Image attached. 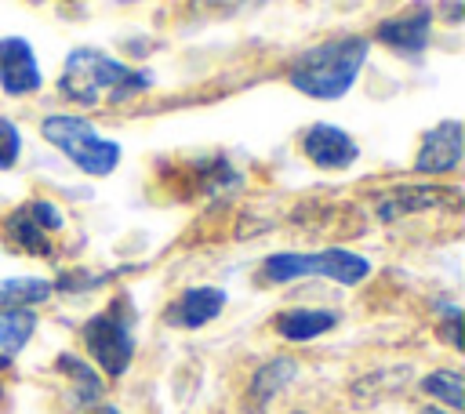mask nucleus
Here are the masks:
<instances>
[{
	"mask_svg": "<svg viewBox=\"0 0 465 414\" xmlns=\"http://www.w3.org/2000/svg\"><path fill=\"white\" fill-rule=\"evenodd\" d=\"M298 374V367H294V360H287V356H276V360H269L254 378H251V389H247V407L254 410V414H262L265 407H269V399L291 381Z\"/></svg>",
	"mask_w": 465,
	"mask_h": 414,
	"instance_id": "14",
	"label": "nucleus"
},
{
	"mask_svg": "<svg viewBox=\"0 0 465 414\" xmlns=\"http://www.w3.org/2000/svg\"><path fill=\"white\" fill-rule=\"evenodd\" d=\"M51 291H54L51 280H40V276H15V280H4V283H0V305L29 309V305L47 301Z\"/></svg>",
	"mask_w": 465,
	"mask_h": 414,
	"instance_id": "17",
	"label": "nucleus"
},
{
	"mask_svg": "<svg viewBox=\"0 0 465 414\" xmlns=\"http://www.w3.org/2000/svg\"><path fill=\"white\" fill-rule=\"evenodd\" d=\"M54 370L73 381V392H76L73 399H76V407L98 403V396H102V378L94 374V367H87V360H80V356H73V352H62V356L54 360Z\"/></svg>",
	"mask_w": 465,
	"mask_h": 414,
	"instance_id": "16",
	"label": "nucleus"
},
{
	"mask_svg": "<svg viewBox=\"0 0 465 414\" xmlns=\"http://www.w3.org/2000/svg\"><path fill=\"white\" fill-rule=\"evenodd\" d=\"M225 309V291L222 287H189L171 309H167V323L182 327V330H196L211 320H218Z\"/></svg>",
	"mask_w": 465,
	"mask_h": 414,
	"instance_id": "12",
	"label": "nucleus"
},
{
	"mask_svg": "<svg viewBox=\"0 0 465 414\" xmlns=\"http://www.w3.org/2000/svg\"><path fill=\"white\" fill-rule=\"evenodd\" d=\"M461 163V123L458 120H443L432 131H425L414 171L418 174H447Z\"/></svg>",
	"mask_w": 465,
	"mask_h": 414,
	"instance_id": "10",
	"label": "nucleus"
},
{
	"mask_svg": "<svg viewBox=\"0 0 465 414\" xmlns=\"http://www.w3.org/2000/svg\"><path fill=\"white\" fill-rule=\"evenodd\" d=\"M440 312H443V323H440L443 341L454 345V349H461V334H458V327H461V309H458V305H443Z\"/></svg>",
	"mask_w": 465,
	"mask_h": 414,
	"instance_id": "20",
	"label": "nucleus"
},
{
	"mask_svg": "<svg viewBox=\"0 0 465 414\" xmlns=\"http://www.w3.org/2000/svg\"><path fill=\"white\" fill-rule=\"evenodd\" d=\"M4 240L18 251V254H33V258H47L54 251V232H62V211L51 200H29L22 207H15L4 225H0Z\"/></svg>",
	"mask_w": 465,
	"mask_h": 414,
	"instance_id": "6",
	"label": "nucleus"
},
{
	"mask_svg": "<svg viewBox=\"0 0 465 414\" xmlns=\"http://www.w3.org/2000/svg\"><path fill=\"white\" fill-rule=\"evenodd\" d=\"M294 414H302V410H294Z\"/></svg>",
	"mask_w": 465,
	"mask_h": 414,
	"instance_id": "24",
	"label": "nucleus"
},
{
	"mask_svg": "<svg viewBox=\"0 0 465 414\" xmlns=\"http://www.w3.org/2000/svg\"><path fill=\"white\" fill-rule=\"evenodd\" d=\"M440 203L458 207V189H440V185H396L389 192L378 196V222H396L403 214H418V211H432Z\"/></svg>",
	"mask_w": 465,
	"mask_h": 414,
	"instance_id": "8",
	"label": "nucleus"
},
{
	"mask_svg": "<svg viewBox=\"0 0 465 414\" xmlns=\"http://www.w3.org/2000/svg\"><path fill=\"white\" fill-rule=\"evenodd\" d=\"M429 33H432V7L429 4H411L400 15L378 22V29H374L378 44L392 47L396 54H411V58H418L429 47Z\"/></svg>",
	"mask_w": 465,
	"mask_h": 414,
	"instance_id": "7",
	"label": "nucleus"
},
{
	"mask_svg": "<svg viewBox=\"0 0 465 414\" xmlns=\"http://www.w3.org/2000/svg\"><path fill=\"white\" fill-rule=\"evenodd\" d=\"M302 276H323V280L352 287V283H363L371 276V261L356 251H345V247H327V251H309V254L280 251V254H269L262 261L265 283H287V280H302Z\"/></svg>",
	"mask_w": 465,
	"mask_h": 414,
	"instance_id": "3",
	"label": "nucleus"
},
{
	"mask_svg": "<svg viewBox=\"0 0 465 414\" xmlns=\"http://www.w3.org/2000/svg\"><path fill=\"white\" fill-rule=\"evenodd\" d=\"M94 414H120V410H116V407H98Z\"/></svg>",
	"mask_w": 465,
	"mask_h": 414,
	"instance_id": "21",
	"label": "nucleus"
},
{
	"mask_svg": "<svg viewBox=\"0 0 465 414\" xmlns=\"http://www.w3.org/2000/svg\"><path fill=\"white\" fill-rule=\"evenodd\" d=\"M40 131H44V138H47L58 153H65V160L76 163L84 174L105 178V174H113L116 163H120V145L109 142V138H102V134H98L87 120H80V116L54 113V116H47V120L40 123Z\"/></svg>",
	"mask_w": 465,
	"mask_h": 414,
	"instance_id": "4",
	"label": "nucleus"
},
{
	"mask_svg": "<svg viewBox=\"0 0 465 414\" xmlns=\"http://www.w3.org/2000/svg\"><path fill=\"white\" fill-rule=\"evenodd\" d=\"M367 51H371V40L367 36H334V40H323L309 51H302L291 69H287V80L294 91L309 94V98H320V102H334L341 94H349V87L356 84L363 62H367Z\"/></svg>",
	"mask_w": 465,
	"mask_h": 414,
	"instance_id": "2",
	"label": "nucleus"
},
{
	"mask_svg": "<svg viewBox=\"0 0 465 414\" xmlns=\"http://www.w3.org/2000/svg\"><path fill=\"white\" fill-rule=\"evenodd\" d=\"M331 327H338L334 309H283L272 316V330L283 341H312V338L327 334Z\"/></svg>",
	"mask_w": 465,
	"mask_h": 414,
	"instance_id": "13",
	"label": "nucleus"
},
{
	"mask_svg": "<svg viewBox=\"0 0 465 414\" xmlns=\"http://www.w3.org/2000/svg\"><path fill=\"white\" fill-rule=\"evenodd\" d=\"M0 399H4V389H0Z\"/></svg>",
	"mask_w": 465,
	"mask_h": 414,
	"instance_id": "23",
	"label": "nucleus"
},
{
	"mask_svg": "<svg viewBox=\"0 0 465 414\" xmlns=\"http://www.w3.org/2000/svg\"><path fill=\"white\" fill-rule=\"evenodd\" d=\"M461 385H465V378H461L458 370H432V374L421 378V392L443 399V403L454 407V410H461V403H465V389H461Z\"/></svg>",
	"mask_w": 465,
	"mask_h": 414,
	"instance_id": "18",
	"label": "nucleus"
},
{
	"mask_svg": "<svg viewBox=\"0 0 465 414\" xmlns=\"http://www.w3.org/2000/svg\"><path fill=\"white\" fill-rule=\"evenodd\" d=\"M18 153H22V134H18V127H15L7 116H0V167H4V171L15 167Z\"/></svg>",
	"mask_w": 465,
	"mask_h": 414,
	"instance_id": "19",
	"label": "nucleus"
},
{
	"mask_svg": "<svg viewBox=\"0 0 465 414\" xmlns=\"http://www.w3.org/2000/svg\"><path fill=\"white\" fill-rule=\"evenodd\" d=\"M425 414H447V410H440V407H429V410H425Z\"/></svg>",
	"mask_w": 465,
	"mask_h": 414,
	"instance_id": "22",
	"label": "nucleus"
},
{
	"mask_svg": "<svg viewBox=\"0 0 465 414\" xmlns=\"http://www.w3.org/2000/svg\"><path fill=\"white\" fill-rule=\"evenodd\" d=\"M302 153H305L316 167H327V171H341V167H349V163L360 156L356 142H352L341 127H334V123H312V127L302 134Z\"/></svg>",
	"mask_w": 465,
	"mask_h": 414,
	"instance_id": "11",
	"label": "nucleus"
},
{
	"mask_svg": "<svg viewBox=\"0 0 465 414\" xmlns=\"http://www.w3.org/2000/svg\"><path fill=\"white\" fill-rule=\"evenodd\" d=\"M40 84H44V76H40L29 40L4 36L0 40V87L7 94H33V91H40Z\"/></svg>",
	"mask_w": 465,
	"mask_h": 414,
	"instance_id": "9",
	"label": "nucleus"
},
{
	"mask_svg": "<svg viewBox=\"0 0 465 414\" xmlns=\"http://www.w3.org/2000/svg\"><path fill=\"white\" fill-rule=\"evenodd\" d=\"M153 84L149 73L124 65L120 58L98 51V47H76L65 58V69L58 76V87L69 102L76 105H102V102H127L134 94H142Z\"/></svg>",
	"mask_w": 465,
	"mask_h": 414,
	"instance_id": "1",
	"label": "nucleus"
},
{
	"mask_svg": "<svg viewBox=\"0 0 465 414\" xmlns=\"http://www.w3.org/2000/svg\"><path fill=\"white\" fill-rule=\"evenodd\" d=\"M36 316L29 309H15V305H0V370L22 352V345L33 338Z\"/></svg>",
	"mask_w": 465,
	"mask_h": 414,
	"instance_id": "15",
	"label": "nucleus"
},
{
	"mask_svg": "<svg viewBox=\"0 0 465 414\" xmlns=\"http://www.w3.org/2000/svg\"><path fill=\"white\" fill-rule=\"evenodd\" d=\"M131 327H134V309L127 298H116L102 312L87 316V323L80 330L87 352L94 356V363L109 378H120L131 367V356H134V330Z\"/></svg>",
	"mask_w": 465,
	"mask_h": 414,
	"instance_id": "5",
	"label": "nucleus"
}]
</instances>
